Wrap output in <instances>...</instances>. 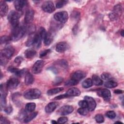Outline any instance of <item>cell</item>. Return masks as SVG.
<instances>
[{
	"instance_id": "cell-12",
	"label": "cell",
	"mask_w": 124,
	"mask_h": 124,
	"mask_svg": "<svg viewBox=\"0 0 124 124\" xmlns=\"http://www.w3.org/2000/svg\"><path fill=\"white\" fill-rule=\"evenodd\" d=\"M27 4V1L25 0H17L14 1V6L16 9L20 12Z\"/></svg>"
},
{
	"instance_id": "cell-36",
	"label": "cell",
	"mask_w": 124,
	"mask_h": 124,
	"mask_svg": "<svg viewBox=\"0 0 124 124\" xmlns=\"http://www.w3.org/2000/svg\"><path fill=\"white\" fill-rule=\"evenodd\" d=\"M67 2V0H59L56 2V7L57 8H61L64 6Z\"/></svg>"
},
{
	"instance_id": "cell-28",
	"label": "cell",
	"mask_w": 124,
	"mask_h": 124,
	"mask_svg": "<svg viewBox=\"0 0 124 124\" xmlns=\"http://www.w3.org/2000/svg\"><path fill=\"white\" fill-rule=\"evenodd\" d=\"M93 81L91 78H87L84 80L82 83V87L84 88H88L92 86Z\"/></svg>"
},
{
	"instance_id": "cell-38",
	"label": "cell",
	"mask_w": 124,
	"mask_h": 124,
	"mask_svg": "<svg viewBox=\"0 0 124 124\" xmlns=\"http://www.w3.org/2000/svg\"><path fill=\"white\" fill-rule=\"evenodd\" d=\"M68 121V118L66 117H61L58 119V123L64 124Z\"/></svg>"
},
{
	"instance_id": "cell-32",
	"label": "cell",
	"mask_w": 124,
	"mask_h": 124,
	"mask_svg": "<svg viewBox=\"0 0 124 124\" xmlns=\"http://www.w3.org/2000/svg\"><path fill=\"white\" fill-rule=\"evenodd\" d=\"M89 110L87 108H80L78 109V112L81 115H86L88 113Z\"/></svg>"
},
{
	"instance_id": "cell-22",
	"label": "cell",
	"mask_w": 124,
	"mask_h": 124,
	"mask_svg": "<svg viewBox=\"0 0 124 124\" xmlns=\"http://www.w3.org/2000/svg\"><path fill=\"white\" fill-rule=\"evenodd\" d=\"M36 51L32 48L27 49L24 52L25 57L28 59H31L33 58L36 55Z\"/></svg>"
},
{
	"instance_id": "cell-42",
	"label": "cell",
	"mask_w": 124,
	"mask_h": 124,
	"mask_svg": "<svg viewBox=\"0 0 124 124\" xmlns=\"http://www.w3.org/2000/svg\"><path fill=\"white\" fill-rule=\"evenodd\" d=\"M63 80V78L61 77H57L53 81V84L55 85H58L61 83Z\"/></svg>"
},
{
	"instance_id": "cell-50",
	"label": "cell",
	"mask_w": 124,
	"mask_h": 124,
	"mask_svg": "<svg viewBox=\"0 0 124 124\" xmlns=\"http://www.w3.org/2000/svg\"><path fill=\"white\" fill-rule=\"evenodd\" d=\"M121 35H122V36H124V30H122V31H121Z\"/></svg>"
},
{
	"instance_id": "cell-2",
	"label": "cell",
	"mask_w": 124,
	"mask_h": 124,
	"mask_svg": "<svg viewBox=\"0 0 124 124\" xmlns=\"http://www.w3.org/2000/svg\"><path fill=\"white\" fill-rule=\"evenodd\" d=\"M41 94V91L37 89H31L26 91L24 97L28 99H35L38 98Z\"/></svg>"
},
{
	"instance_id": "cell-44",
	"label": "cell",
	"mask_w": 124,
	"mask_h": 124,
	"mask_svg": "<svg viewBox=\"0 0 124 124\" xmlns=\"http://www.w3.org/2000/svg\"><path fill=\"white\" fill-rule=\"evenodd\" d=\"M4 111L7 113V114H10V113L12 112V110H13V108H12V107H11V106H8L6 108H4Z\"/></svg>"
},
{
	"instance_id": "cell-35",
	"label": "cell",
	"mask_w": 124,
	"mask_h": 124,
	"mask_svg": "<svg viewBox=\"0 0 124 124\" xmlns=\"http://www.w3.org/2000/svg\"><path fill=\"white\" fill-rule=\"evenodd\" d=\"M101 78L104 80H109L111 79H112V76L108 73H103L101 75Z\"/></svg>"
},
{
	"instance_id": "cell-14",
	"label": "cell",
	"mask_w": 124,
	"mask_h": 124,
	"mask_svg": "<svg viewBox=\"0 0 124 124\" xmlns=\"http://www.w3.org/2000/svg\"><path fill=\"white\" fill-rule=\"evenodd\" d=\"M69 46L65 42H61L58 43L56 46V50L60 53H62L68 49Z\"/></svg>"
},
{
	"instance_id": "cell-20",
	"label": "cell",
	"mask_w": 124,
	"mask_h": 124,
	"mask_svg": "<svg viewBox=\"0 0 124 124\" xmlns=\"http://www.w3.org/2000/svg\"><path fill=\"white\" fill-rule=\"evenodd\" d=\"M53 35L50 32H47L44 39V43L46 46H48L51 44L53 41Z\"/></svg>"
},
{
	"instance_id": "cell-18",
	"label": "cell",
	"mask_w": 124,
	"mask_h": 124,
	"mask_svg": "<svg viewBox=\"0 0 124 124\" xmlns=\"http://www.w3.org/2000/svg\"><path fill=\"white\" fill-rule=\"evenodd\" d=\"M58 105V103L56 102H51L48 103L45 107V111L46 113L53 112Z\"/></svg>"
},
{
	"instance_id": "cell-7",
	"label": "cell",
	"mask_w": 124,
	"mask_h": 124,
	"mask_svg": "<svg viewBox=\"0 0 124 124\" xmlns=\"http://www.w3.org/2000/svg\"><path fill=\"white\" fill-rule=\"evenodd\" d=\"M45 65V62L43 60H38L33 64L32 68V71L34 74L40 73Z\"/></svg>"
},
{
	"instance_id": "cell-10",
	"label": "cell",
	"mask_w": 124,
	"mask_h": 124,
	"mask_svg": "<svg viewBox=\"0 0 124 124\" xmlns=\"http://www.w3.org/2000/svg\"><path fill=\"white\" fill-rule=\"evenodd\" d=\"M74 110V108L70 105H65L61 107L58 110V114L61 115H66L70 114Z\"/></svg>"
},
{
	"instance_id": "cell-15",
	"label": "cell",
	"mask_w": 124,
	"mask_h": 124,
	"mask_svg": "<svg viewBox=\"0 0 124 124\" xmlns=\"http://www.w3.org/2000/svg\"><path fill=\"white\" fill-rule=\"evenodd\" d=\"M106 101H109L111 97V93L109 90L103 89L100 90L98 93Z\"/></svg>"
},
{
	"instance_id": "cell-9",
	"label": "cell",
	"mask_w": 124,
	"mask_h": 124,
	"mask_svg": "<svg viewBox=\"0 0 124 124\" xmlns=\"http://www.w3.org/2000/svg\"><path fill=\"white\" fill-rule=\"evenodd\" d=\"M19 83V80L15 78H11L6 82V87L8 89L13 90L16 88Z\"/></svg>"
},
{
	"instance_id": "cell-48",
	"label": "cell",
	"mask_w": 124,
	"mask_h": 124,
	"mask_svg": "<svg viewBox=\"0 0 124 124\" xmlns=\"http://www.w3.org/2000/svg\"><path fill=\"white\" fill-rule=\"evenodd\" d=\"M114 92L115 93H116V94H121L123 93V91L120 89H117V90H115L114 91Z\"/></svg>"
},
{
	"instance_id": "cell-8",
	"label": "cell",
	"mask_w": 124,
	"mask_h": 124,
	"mask_svg": "<svg viewBox=\"0 0 124 124\" xmlns=\"http://www.w3.org/2000/svg\"><path fill=\"white\" fill-rule=\"evenodd\" d=\"M84 100H86V101L87 102V108H88L89 111H92L94 110V109L95 108V107L96 106V102H95L94 99L91 96H85L84 97Z\"/></svg>"
},
{
	"instance_id": "cell-46",
	"label": "cell",
	"mask_w": 124,
	"mask_h": 124,
	"mask_svg": "<svg viewBox=\"0 0 124 124\" xmlns=\"http://www.w3.org/2000/svg\"><path fill=\"white\" fill-rule=\"evenodd\" d=\"M67 97H69V96L65 93V94H63L62 95H60L56 97L55 98V99L59 100V99H63V98H67Z\"/></svg>"
},
{
	"instance_id": "cell-40",
	"label": "cell",
	"mask_w": 124,
	"mask_h": 124,
	"mask_svg": "<svg viewBox=\"0 0 124 124\" xmlns=\"http://www.w3.org/2000/svg\"><path fill=\"white\" fill-rule=\"evenodd\" d=\"M0 123L3 124H10V122L5 117L1 116L0 119Z\"/></svg>"
},
{
	"instance_id": "cell-43",
	"label": "cell",
	"mask_w": 124,
	"mask_h": 124,
	"mask_svg": "<svg viewBox=\"0 0 124 124\" xmlns=\"http://www.w3.org/2000/svg\"><path fill=\"white\" fill-rule=\"evenodd\" d=\"M118 16H118L117 14H116L115 13H113V12L111 13L110 14V15H109V18H110V19L111 20H116V19H117L118 18Z\"/></svg>"
},
{
	"instance_id": "cell-29",
	"label": "cell",
	"mask_w": 124,
	"mask_h": 124,
	"mask_svg": "<svg viewBox=\"0 0 124 124\" xmlns=\"http://www.w3.org/2000/svg\"><path fill=\"white\" fill-rule=\"evenodd\" d=\"M118 83L113 80H109L105 83L104 86L108 88H113L117 86Z\"/></svg>"
},
{
	"instance_id": "cell-19",
	"label": "cell",
	"mask_w": 124,
	"mask_h": 124,
	"mask_svg": "<svg viewBox=\"0 0 124 124\" xmlns=\"http://www.w3.org/2000/svg\"><path fill=\"white\" fill-rule=\"evenodd\" d=\"M66 94L69 96H78L80 94V90L77 88H72L69 89L66 92Z\"/></svg>"
},
{
	"instance_id": "cell-5",
	"label": "cell",
	"mask_w": 124,
	"mask_h": 124,
	"mask_svg": "<svg viewBox=\"0 0 124 124\" xmlns=\"http://www.w3.org/2000/svg\"><path fill=\"white\" fill-rule=\"evenodd\" d=\"M15 49L14 47L11 46H9L1 50L0 56L6 59H10L13 55Z\"/></svg>"
},
{
	"instance_id": "cell-30",
	"label": "cell",
	"mask_w": 124,
	"mask_h": 124,
	"mask_svg": "<svg viewBox=\"0 0 124 124\" xmlns=\"http://www.w3.org/2000/svg\"><path fill=\"white\" fill-rule=\"evenodd\" d=\"M113 12L117 14L118 16L121 15L122 12V7L121 5L120 4H117L115 5L114 7Z\"/></svg>"
},
{
	"instance_id": "cell-24",
	"label": "cell",
	"mask_w": 124,
	"mask_h": 124,
	"mask_svg": "<svg viewBox=\"0 0 124 124\" xmlns=\"http://www.w3.org/2000/svg\"><path fill=\"white\" fill-rule=\"evenodd\" d=\"M63 90V88H62V87H58V88L51 89H50L47 91V94L48 95H54L55 94H56V93L62 91Z\"/></svg>"
},
{
	"instance_id": "cell-4",
	"label": "cell",
	"mask_w": 124,
	"mask_h": 124,
	"mask_svg": "<svg viewBox=\"0 0 124 124\" xmlns=\"http://www.w3.org/2000/svg\"><path fill=\"white\" fill-rule=\"evenodd\" d=\"M54 19L62 23H65L68 18V15L66 11H61L56 13L54 15Z\"/></svg>"
},
{
	"instance_id": "cell-25",
	"label": "cell",
	"mask_w": 124,
	"mask_h": 124,
	"mask_svg": "<svg viewBox=\"0 0 124 124\" xmlns=\"http://www.w3.org/2000/svg\"><path fill=\"white\" fill-rule=\"evenodd\" d=\"M37 113H38L37 112H31V113H30L29 115H27L24 120V123H29V122L31 121L37 116Z\"/></svg>"
},
{
	"instance_id": "cell-39",
	"label": "cell",
	"mask_w": 124,
	"mask_h": 124,
	"mask_svg": "<svg viewBox=\"0 0 124 124\" xmlns=\"http://www.w3.org/2000/svg\"><path fill=\"white\" fill-rule=\"evenodd\" d=\"M78 105L80 108H87V103L86 100H81L78 102Z\"/></svg>"
},
{
	"instance_id": "cell-23",
	"label": "cell",
	"mask_w": 124,
	"mask_h": 124,
	"mask_svg": "<svg viewBox=\"0 0 124 124\" xmlns=\"http://www.w3.org/2000/svg\"><path fill=\"white\" fill-rule=\"evenodd\" d=\"M93 83L96 86H100L103 84V81L97 75H93L92 76Z\"/></svg>"
},
{
	"instance_id": "cell-33",
	"label": "cell",
	"mask_w": 124,
	"mask_h": 124,
	"mask_svg": "<svg viewBox=\"0 0 124 124\" xmlns=\"http://www.w3.org/2000/svg\"><path fill=\"white\" fill-rule=\"evenodd\" d=\"M78 83V81H76L73 79H70L68 80H67L65 82V85L67 86H73L77 84Z\"/></svg>"
},
{
	"instance_id": "cell-37",
	"label": "cell",
	"mask_w": 124,
	"mask_h": 124,
	"mask_svg": "<svg viewBox=\"0 0 124 124\" xmlns=\"http://www.w3.org/2000/svg\"><path fill=\"white\" fill-rule=\"evenodd\" d=\"M106 116L110 119H114L116 117V113L113 110H110L106 113Z\"/></svg>"
},
{
	"instance_id": "cell-1",
	"label": "cell",
	"mask_w": 124,
	"mask_h": 124,
	"mask_svg": "<svg viewBox=\"0 0 124 124\" xmlns=\"http://www.w3.org/2000/svg\"><path fill=\"white\" fill-rule=\"evenodd\" d=\"M26 32V28L25 26H18L13 28L10 37L11 40L14 41L20 39Z\"/></svg>"
},
{
	"instance_id": "cell-51",
	"label": "cell",
	"mask_w": 124,
	"mask_h": 124,
	"mask_svg": "<svg viewBox=\"0 0 124 124\" xmlns=\"http://www.w3.org/2000/svg\"><path fill=\"white\" fill-rule=\"evenodd\" d=\"M115 123H121V124H123V123H122V122H119V121L116 122Z\"/></svg>"
},
{
	"instance_id": "cell-34",
	"label": "cell",
	"mask_w": 124,
	"mask_h": 124,
	"mask_svg": "<svg viewBox=\"0 0 124 124\" xmlns=\"http://www.w3.org/2000/svg\"><path fill=\"white\" fill-rule=\"evenodd\" d=\"M94 119L96 122L98 123H102L104 121V118L103 116L101 114H97L95 116Z\"/></svg>"
},
{
	"instance_id": "cell-49",
	"label": "cell",
	"mask_w": 124,
	"mask_h": 124,
	"mask_svg": "<svg viewBox=\"0 0 124 124\" xmlns=\"http://www.w3.org/2000/svg\"><path fill=\"white\" fill-rule=\"evenodd\" d=\"M51 123H52V124H57V123H58V122H56V121H54V120H52V121H51Z\"/></svg>"
},
{
	"instance_id": "cell-11",
	"label": "cell",
	"mask_w": 124,
	"mask_h": 124,
	"mask_svg": "<svg viewBox=\"0 0 124 124\" xmlns=\"http://www.w3.org/2000/svg\"><path fill=\"white\" fill-rule=\"evenodd\" d=\"M34 12L32 9H29L27 11L24 17V22L25 23L28 24L31 23L34 17Z\"/></svg>"
},
{
	"instance_id": "cell-26",
	"label": "cell",
	"mask_w": 124,
	"mask_h": 124,
	"mask_svg": "<svg viewBox=\"0 0 124 124\" xmlns=\"http://www.w3.org/2000/svg\"><path fill=\"white\" fill-rule=\"evenodd\" d=\"M36 108V105L34 103H28L25 106L26 111L31 112L33 111Z\"/></svg>"
},
{
	"instance_id": "cell-45",
	"label": "cell",
	"mask_w": 124,
	"mask_h": 124,
	"mask_svg": "<svg viewBox=\"0 0 124 124\" xmlns=\"http://www.w3.org/2000/svg\"><path fill=\"white\" fill-rule=\"evenodd\" d=\"M59 63L60 64L61 66L63 67H64V68H66L68 66V64H67V62L65 60H61L59 62Z\"/></svg>"
},
{
	"instance_id": "cell-6",
	"label": "cell",
	"mask_w": 124,
	"mask_h": 124,
	"mask_svg": "<svg viewBox=\"0 0 124 124\" xmlns=\"http://www.w3.org/2000/svg\"><path fill=\"white\" fill-rule=\"evenodd\" d=\"M42 8L44 11L48 13H51L55 11L54 4L51 1H46L42 5Z\"/></svg>"
},
{
	"instance_id": "cell-17",
	"label": "cell",
	"mask_w": 124,
	"mask_h": 124,
	"mask_svg": "<svg viewBox=\"0 0 124 124\" xmlns=\"http://www.w3.org/2000/svg\"><path fill=\"white\" fill-rule=\"evenodd\" d=\"M8 11V6L4 1H1L0 2V15L1 17L7 15Z\"/></svg>"
},
{
	"instance_id": "cell-13",
	"label": "cell",
	"mask_w": 124,
	"mask_h": 124,
	"mask_svg": "<svg viewBox=\"0 0 124 124\" xmlns=\"http://www.w3.org/2000/svg\"><path fill=\"white\" fill-rule=\"evenodd\" d=\"M86 76V74L82 71L78 70L74 72L71 75V78L79 81Z\"/></svg>"
},
{
	"instance_id": "cell-3",
	"label": "cell",
	"mask_w": 124,
	"mask_h": 124,
	"mask_svg": "<svg viewBox=\"0 0 124 124\" xmlns=\"http://www.w3.org/2000/svg\"><path fill=\"white\" fill-rule=\"evenodd\" d=\"M19 14L15 11H12L8 15V19L13 28L17 27L19 25Z\"/></svg>"
},
{
	"instance_id": "cell-16",
	"label": "cell",
	"mask_w": 124,
	"mask_h": 124,
	"mask_svg": "<svg viewBox=\"0 0 124 124\" xmlns=\"http://www.w3.org/2000/svg\"><path fill=\"white\" fill-rule=\"evenodd\" d=\"M8 70L11 73L15 74L18 77L22 76L25 73L26 70L25 69H19L18 68L14 67L13 66H10L8 68Z\"/></svg>"
},
{
	"instance_id": "cell-31",
	"label": "cell",
	"mask_w": 124,
	"mask_h": 124,
	"mask_svg": "<svg viewBox=\"0 0 124 124\" xmlns=\"http://www.w3.org/2000/svg\"><path fill=\"white\" fill-rule=\"evenodd\" d=\"M11 40L10 36H7L6 35L2 36L0 37V44H8Z\"/></svg>"
},
{
	"instance_id": "cell-41",
	"label": "cell",
	"mask_w": 124,
	"mask_h": 124,
	"mask_svg": "<svg viewBox=\"0 0 124 124\" xmlns=\"http://www.w3.org/2000/svg\"><path fill=\"white\" fill-rule=\"evenodd\" d=\"M50 49H46L42 51L40 53V57H43L45 56H46L48 53H49L50 52Z\"/></svg>"
},
{
	"instance_id": "cell-47",
	"label": "cell",
	"mask_w": 124,
	"mask_h": 124,
	"mask_svg": "<svg viewBox=\"0 0 124 124\" xmlns=\"http://www.w3.org/2000/svg\"><path fill=\"white\" fill-rule=\"evenodd\" d=\"M23 61V58L21 57L18 56L15 59V62L16 63H20Z\"/></svg>"
},
{
	"instance_id": "cell-21",
	"label": "cell",
	"mask_w": 124,
	"mask_h": 124,
	"mask_svg": "<svg viewBox=\"0 0 124 124\" xmlns=\"http://www.w3.org/2000/svg\"><path fill=\"white\" fill-rule=\"evenodd\" d=\"M34 81V78L31 74L28 72L26 73L25 78V83L27 85H29L33 83Z\"/></svg>"
},
{
	"instance_id": "cell-27",
	"label": "cell",
	"mask_w": 124,
	"mask_h": 124,
	"mask_svg": "<svg viewBox=\"0 0 124 124\" xmlns=\"http://www.w3.org/2000/svg\"><path fill=\"white\" fill-rule=\"evenodd\" d=\"M35 33H34L30 34V36L26 43V46H33V43H34V38H35Z\"/></svg>"
}]
</instances>
